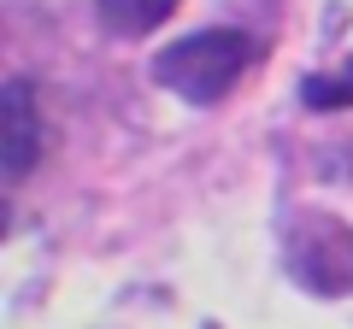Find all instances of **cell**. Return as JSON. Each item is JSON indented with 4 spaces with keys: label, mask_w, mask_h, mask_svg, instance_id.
<instances>
[{
    "label": "cell",
    "mask_w": 353,
    "mask_h": 329,
    "mask_svg": "<svg viewBox=\"0 0 353 329\" xmlns=\"http://www.w3.org/2000/svg\"><path fill=\"white\" fill-rule=\"evenodd\" d=\"M301 100L312 106V112H341V106H353V59L341 65V71L301 76Z\"/></svg>",
    "instance_id": "obj_5"
},
{
    "label": "cell",
    "mask_w": 353,
    "mask_h": 329,
    "mask_svg": "<svg viewBox=\"0 0 353 329\" xmlns=\"http://www.w3.org/2000/svg\"><path fill=\"white\" fill-rule=\"evenodd\" d=\"M248 65H253V36L248 30H230V24H212V30H194V36L159 47L153 83L183 94L189 106H218L248 76Z\"/></svg>",
    "instance_id": "obj_1"
},
{
    "label": "cell",
    "mask_w": 353,
    "mask_h": 329,
    "mask_svg": "<svg viewBox=\"0 0 353 329\" xmlns=\"http://www.w3.org/2000/svg\"><path fill=\"white\" fill-rule=\"evenodd\" d=\"M0 147H6V177L24 182L36 171L41 147H48V129H41V112H36V83L30 76H12L6 83V129H0Z\"/></svg>",
    "instance_id": "obj_3"
},
{
    "label": "cell",
    "mask_w": 353,
    "mask_h": 329,
    "mask_svg": "<svg viewBox=\"0 0 353 329\" xmlns=\"http://www.w3.org/2000/svg\"><path fill=\"white\" fill-rule=\"evenodd\" d=\"M183 0H101V24L112 36H153Z\"/></svg>",
    "instance_id": "obj_4"
},
{
    "label": "cell",
    "mask_w": 353,
    "mask_h": 329,
    "mask_svg": "<svg viewBox=\"0 0 353 329\" xmlns=\"http://www.w3.org/2000/svg\"><path fill=\"white\" fill-rule=\"evenodd\" d=\"M283 270L324 300L353 294V224L318 206H294L283 224Z\"/></svg>",
    "instance_id": "obj_2"
}]
</instances>
